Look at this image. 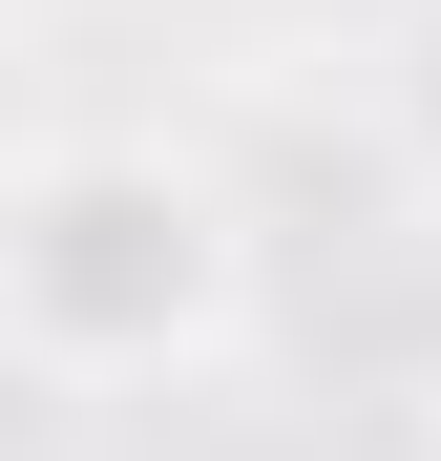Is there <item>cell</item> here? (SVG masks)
<instances>
[{
	"label": "cell",
	"instance_id": "cell-1",
	"mask_svg": "<svg viewBox=\"0 0 441 461\" xmlns=\"http://www.w3.org/2000/svg\"><path fill=\"white\" fill-rule=\"evenodd\" d=\"M22 336L63 399H126L232 336V210H210L169 147H42L22 189Z\"/></svg>",
	"mask_w": 441,
	"mask_h": 461
},
{
	"label": "cell",
	"instance_id": "cell-2",
	"mask_svg": "<svg viewBox=\"0 0 441 461\" xmlns=\"http://www.w3.org/2000/svg\"><path fill=\"white\" fill-rule=\"evenodd\" d=\"M400 105H420V126H441V22H420V42H400Z\"/></svg>",
	"mask_w": 441,
	"mask_h": 461
}]
</instances>
